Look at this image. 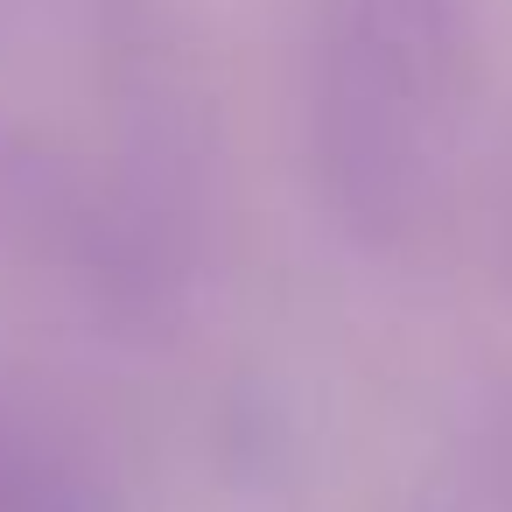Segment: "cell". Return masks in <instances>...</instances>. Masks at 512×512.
I'll return each mask as SVG.
<instances>
[{"label": "cell", "instance_id": "6da1fadb", "mask_svg": "<svg viewBox=\"0 0 512 512\" xmlns=\"http://www.w3.org/2000/svg\"><path fill=\"white\" fill-rule=\"evenodd\" d=\"M477 8L484 0H323L316 106L351 190L386 197L421 169L470 78Z\"/></svg>", "mask_w": 512, "mask_h": 512}]
</instances>
